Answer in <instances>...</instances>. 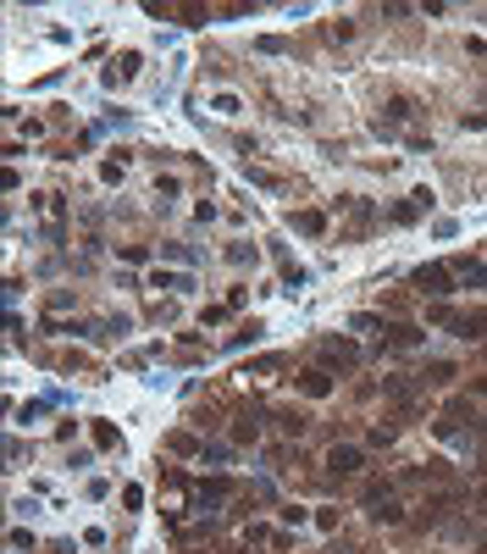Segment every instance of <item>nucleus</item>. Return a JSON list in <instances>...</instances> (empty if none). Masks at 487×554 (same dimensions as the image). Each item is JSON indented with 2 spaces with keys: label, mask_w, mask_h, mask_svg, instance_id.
<instances>
[{
  "label": "nucleus",
  "mask_w": 487,
  "mask_h": 554,
  "mask_svg": "<svg viewBox=\"0 0 487 554\" xmlns=\"http://www.w3.org/2000/svg\"><path fill=\"white\" fill-rule=\"evenodd\" d=\"M94 444H100V449H117V427H111V421H94Z\"/></svg>",
  "instance_id": "obj_13"
},
{
  "label": "nucleus",
  "mask_w": 487,
  "mask_h": 554,
  "mask_svg": "<svg viewBox=\"0 0 487 554\" xmlns=\"http://www.w3.org/2000/svg\"><path fill=\"white\" fill-rule=\"evenodd\" d=\"M144 289H188V277H172V272H150Z\"/></svg>",
  "instance_id": "obj_11"
},
{
  "label": "nucleus",
  "mask_w": 487,
  "mask_h": 554,
  "mask_svg": "<svg viewBox=\"0 0 487 554\" xmlns=\"http://www.w3.org/2000/svg\"><path fill=\"white\" fill-rule=\"evenodd\" d=\"M454 377H460V372H454L449 360H432V366H426V383H437V388H449Z\"/></svg>",
  "instance_id": "obj_7"
},
{
  "label": "nucleus",
  "mask_w": 487,
  "mask_h": 554,
  "mask_svg": "<svg viewBox=\"0 0 487 554\" xmlns=\"http://www.w3.org/2000/svg\"><path fill=\"white\" fill-rule=\"evenodd\" d=\"M277 421H283V432H288V438H299V432L310 427V416H299V410H283Z\"/></svg>",
  "instance_id": "obj_9"
},
{
  "label": "nucleus",
  "mask_w": 487,
  "mask_h": 554,
  "mask_svg": "<svg viewBox=\"0 0 487 554\" xmlns=\"http://www.w3.org/2000/svg\"><path fill=\"white\" fill-rule=\"evenodd\" d=\"M327 466H332V476H354L366 466V455H360L354 444H332V449H327Z\"/></svg>",
  "instance_id": "obj_3"
},
{
  "label": "nucleus",
  "mask_w": 487,
  "mask_h": 554,
  "mask_svg": "<svg viewBox=\"0 0 487 554\" xmlns=\"http://www.w3.org/2000/svg\"><path fill=\"white\" fill-rule=\"evenodd\" d=\"M294 228H299V233H322L327 217H322V211H294Z\"/></svg>",
  "instance_id": "obj_8"
},
{
  "label": "nucleus",
  "mask_w": 487,
  "mask_h": 554,
  "mask_svg": "<svg viewBox=\"0 0 487 554\" xmlns=\"http://www.w3.org/2000/svg\"><path fill=\"white\" fill-rule=\"evenodd\" d=\"M366 510H371V521H382V527H399V521H405V510H399V504L388 499V488H371Z\"/></svg>",
  "instance_id": "obj_4"
},
{
  "label": "nucleus",
  "mask_w": 487,
  "mask_h": 554,
  "mask_svg": "<svg viewBox=\"0 0 487 554\" xmlns=\"http://www.w3.org/2000/svg\"><path fill=\"white\" fill-rule=\"evenodd\" d=\"M299 388H305V394H310V399H327V394H332V377H327L322 366H310V372L299 377Z\"/></svg>",
  "instance_id": "obj_5"
},
{
  "label": "nucleus",
  "mask_w": 487,
  "mask_h": 554,
  "mask_svg": "<svg viewBox=\"0 0 487 554\" xmlns=\"http://www.w3.org/2000/svg\"><path fill=\"white\" fill-rule=\"evenodd\" d=\"M410 283H415L421 294H432V300H449V294H454V266H437V261H432V266H421Z\"/></svg>",
  "instance_id": "obj_1"
},
{
  "label": "nucleus",
  "mask_w": 487,
  "mask_h": 554,
  "mask_svg": "<svg viewBox=\"0 0 487 554\" xmlns=\"http://www.w3.org/2000/svg\"><path fill=\"white\" fill-rule=\"evenodd\" d=\"M394 333V349H415L421 344V327H388Z\"/></svg>",
  "instance_id": "obj_10"
},
{
  "label": "nucleus",
  "mask_w": 487,
  "mask_h": 554,
  "mask_svg": "<svg viewBox=\"0 0 487 554\" xmlns=\"http://www.w3.org/2000/svg\"><path fill=\"white\" fill-rule=\"evenodd\" d=\"M233 438H239V444H255V438H260V427H255V416H239V427H233Z\"/></svg>",
  "instance_id": "obj_12"
},
{
  "label": "nucleus",
  "mask_w": 487,
  "mask_h": 554,
  "mask_svg": "<svg viewBox=\"0 0 487 554\" xmlns=\"http://www.w3.org/2000/svg\"><path fill=\"white\" fill-rule=\"evenodd\" d=\"M322 360H327V366H338V372H354V366H360V349H354L349 338H327Z\"/></svg>",
  "instance_id": "obj_2"
},
{
  "label": "nucleus",
  "mask_w": 487,
  "mask_h": 554,
  "mask_svg": "<svg viewBox=\"0 0 487 554\" xmlns=\"http://www.w3.org/2000/svg\"><path fill=\"white\" fill-rule=\"evenodd\" d=\"M482 504H487V493H482Z\"/></svg>",
  "instance_id": "obj_15"
},
{
  "label": "nucleus",
  "mask_w": 487,
  "mask_h": 554,
  "mask_svg": "<svg viewBox=\"0 0 487 554\" xmlns=\"http://www.w3.org/2000/svg\"><path fill=\"white\" fill-rule=\"evenodd\" d=\"M388 122H410V100H388Z\"/></svg>",
  "instance_id": "obj_14"
},
{
  "label": "nucleus",
  "mask_w": 487,
  "mask_h": 554,
  "mask_svg": "<svg viewBox=\"0 0 487 554\" xmlns=\"http://www.w3.org/2000/svg\"><path fill=\"white\" fill-rule=\"evenodd\" d=\"M454 277H460V283H477V289H482V283H487V266H482V261H454Z\"/></svg>",
  "instance_id": "obj_6"
}]
</instances>
